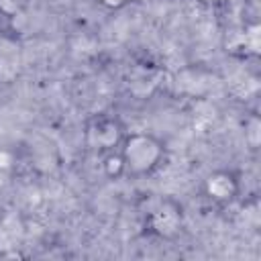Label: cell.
Returning <instances> with one entry per match:
<instances>
[{
    "instance_id": "3957f363",
    "label": "cell",
    "mask_w": 261,
    "mask_h": 261,
    "mask_svg": "<svg viewBox=\"0 0 261 261\" xmlns=\"http://www.w3.org/2000/svg\"><path fill=\"white\" fill-rule=\"evenodd\" d=\"M126 133H128V128H126V124L122 122V118L118 114L98 112L86 122L84 141H86V147L94 155L102 157L106 153L118 151V147L122 145Z\"/></svg>"
},
{
    "instance_id": "6da1fadb",
    "label": "cell",
    "mask_w": 261,
    "mask_h": 261,
    "mask_svg": "<svg viewBox=\"0 0 261 261\" xmlns=\"http://www.w3.org/2000/svg\"><path fill=\"white\" fill-rule=\"evenodd\" d=\"M118 153L122 159L124 177H149L167 159L165 141L147 130H128L118 147Z\"/></svg>"
},
{
    "instance_id": "7a4b0ae2",
    "label": "cell",
    "mask_w": 261,
    "mask_h": 261,
    "mask_svg": "<svg viewBox=\"0 0 261 261\" xmlns=\"http://www.w3.org/2000/svg\"><path fill=\"white\" fill-rule=\"evenodd\" d=\"M143 228L149 237L159 241H175L186 228V212L184 206L171 198L163 196L149 206L143 218Z\"/></svg>"
},
{
    "instance_id": "277c9868",
    "label": "cell",
    "mask_w": 261,
    "mask_h": 261,
    "mask_svg": "<svg viewBox=\"0 0 261 261\" xmlns=\"http://www.w3.org/2000/svg\"><path fill=\"white\" fill-rule=\"evenodd\" d=\"M202 196L218 208L234 204L241 196L239 173L230 167H218V169L208 171L202 179Z\"/></svg>"
},
{
    "instance_id": "5b68a950",
    "label": "cell",
    "mask_w": 261,
    "mask_h": 261,
    "mask_svg": "<svg viewBox=\"0 0 261 261\" xmlns=\"http://www.w3.org/2000/svg\"><path fill=\"white\" fill-rule=\"evenodd\" d=\"M100 159H102V171H104L110 179L124 177V167H122V159H120V153H118V151L106 153V155H102Z\"/></svg>"
}]
</instances>
